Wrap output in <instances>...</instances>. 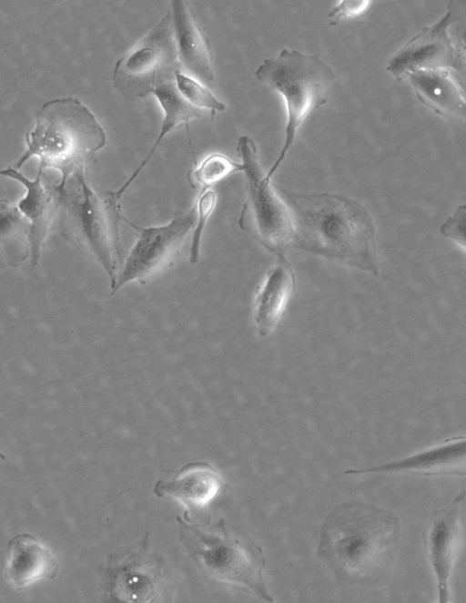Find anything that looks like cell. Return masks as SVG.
I'll return each instance as SVG.
<instances>
[{"label": "cell", "mask_w": 466, "mask_h": 603, "mask_svg": "<svg viewBox=\"0 0 466 603\" xmlns=\"http://www.w3.org/2000/svg\"><path fill=\"white\" fill-rule=\"evenodd\" d=\"M292 220L290 249L379 274L375 226L358 200L329 192L296 193L280 189Z\"/></svg>", "instance_id": "obj_1"}, {"label": "cell", "mask_w": 466, "mask_h": 603, "mask_svg": "<svg viewBox=\"0 0 466 603\" xmlns=\"http://www.w3.org/2000/svg\"><path fill=\"white\" fill-rule=\"evenodd\" d=\"M400 520L390 511L360 501L335 506L326 516L316 556L339 580L369 584L390 565Z\"/></svg>", "instance_id": "obj_2"}, {"label": "cell", "mask_w": 466, "mask_h": 603, "mask_svg": "<svg viewBox=\"0 0 466 603\" xmlns=\"http://www.w3.org/2000/svg\"><path fill=\"white\" fill-rule=\"evenodd\" d=\"M177 520L179 540L208 578L248 588L273 602L262 576L266 558L249 537L237 533L223 518L205 524H195L188 516H177Z\"/></svg>", "instance_id": "obj_3"}, {"label": "cell", "mask_w": 466, "mask_h": 603, "mask_svg": "<svg viewBox=\"0 0 466 603\" xmlns=\"http://www.w3.org/2000/svg\"><path fill=\"white\" fill-rule=\"evenodd\" d=\"M26 149L15 165L18 169L32 157L40 169H59L64 177L80 166L82 156L103 148L106 133L92 112L76 97L46 103L26 134Z\"/></svg>", "instance_id": "obj_4"}, {"label": "cell", "mask_w": 466, "mask_h": 603, "mask_svg": "<svg viewBox=\"0 0 466 603\" xmlns=\"http://www.w3.org/2000/svg\"><path fill=\"white\" fill-rule=\"evenodd\" d=\"M255 76L258 80L280 93L287 107L284 144L266 174V178L270 179L293 144L305 118L328 101V92L335 80V74L316 55L283 49L278 56L263 60Z\"/></svg>", "instance_id": "obj_5"}, {"label": "cell", "mask_w": 466, "mask_h": 603, "mask_svg": "<svg viewBox=\"0 0 466 603\" xmlns=\"http://www.w3.org/2000/svg\"><path fill=\"white\" fill-rule=\"evenodd\" d=\"M59 188L67 227L103 267L112 286L121 258L118 199L114 193L100 199L86 182L82 166L65 176Z\"/></svg>", "instance_id": "obj_6"}, {"label": "cell", "mask_w": 466, "mask_h": 603, "mask_svg": "<svg viewBox=\"0 0 466 603\" xmlns=\"http://www.w3.org/2000/svg\"><path fill=\"white\" fill-rule=\"evenodd\" d=\"M237 154L242 161L247 192L238 224L269 252L278 258L285 257L293 233L289 210L279 191L266 178L254 140L248 136L240 137Z\"/></svg>", "instance_id": "obj_7"}, {"label": "cell", "mask_w": 466, "mask_h": 603, "mask_svg": "<svg viewBox=\"0 0 466 603\" xmlns=\"http://www.w3.org/2000/svg\"><path fill=\"white\" fill-rule=\"evenodd\" d=\"M148 532L137 547L118 549L102 566L106 602L142 603L163 600L169 575L164 557L151 550Z\"/></svg>", "instance_id": "obj_8"}, {"label": "cell", "mask_w": 466, "mask_h": 603, "mask_svg": "<svg viewBox=\"0 0 466 603\" xmlns=\"http://www.w3.org/2000/svg\"><path fill=\"white\" fill-rule=\"evenodd\" d=\"M177 57L169 10L158 24L116 64L113 82L127 97H143L174 78Z\"/></svg>", "instance_id": "obj_9"}, {"label": "cell", "mask_w": 466, "mask_h": 603, "mask_svg": "<svg viewBox=\"0 0 466 603\" xmlns=\"http://www.w3.org/2000/svg\"><path fill=\"white\" fill-rule=\"evenodd\" d=\"M196 220V207H193L187 212L177 214L165 225L139 229L137 240L111 286V293L133 281L145 283L171 266Z\"/></svg>", "instance_id": "obj_10"}, {"label": "cell", "mask_w": 466, "mask_h": 603, "mask_svg": "<svg viewBox=\"0 0 466 603\" xmlns=\"http://www.w3.org/2000/svg\"><path fill=\"white\" fill-rule=\"evenodd\" d=\"M465 493L434 512L423 539L438 582L439 602L449 600V579L464 539Z\"/></svg>", "instance_id": "obj_11"}, {"label": "cell", "mask_w": 466, "mask_h": 603, "mask_svg": "<svg viewBox=\"0 0 466 603\" xmlns=\"http://www.w3.org/2000/svg\"><path fill=\"white\" fill-rule=\"evenodd\" d=\"M452 20L451 9L437 24L425 27L402 46L390 59L387 69L401 81L415 70L455 66L454 48L447 33Z\"/></svg>", "instance_id": "obj_12"}, {"label": "cell", "mask_w": 466, "mask_h": 603, "mask_svg": "<svg viewBox=\"0 0 466 603\" xmlns=\"http://www.w3.org/2000/svg\"><path fill=\"white\" fill-rule=\"evenodd\" d=\"M42 171L39 168L35 179H29L15 168L0 170V175L19 181L25 188V194L17 208L28 223V256L33 266L38 262L42 247L60 207L59 186L52 189L43 185Z\"/></svg>", "instance_id": "obj_13"}, {"label": "cell", "mask_w": 466, "mask_h": 603, "mask_svg": "<svg viewBox=\"0 0 466 603\" xmlns=\"http://www.w3.org/2000/svg\"><path fill=\"white\" fill-rule=\"evenodd\" d=\"M466 439L456 436L439 445L405 458L370 468L349 469L346 475L367 473H409L418 475H464Z\"/></svg>", "instance_id": "obj_14"}, {"label": "cell", "mask_w": 466, "mask_h": 603, "mask_svg": "<svg viewBox=\"0 0 466 603\" xmlns=\"http://www.w3.org/2000/svg\"><path fill=\"white\" fill-rule=\"evenodd\" d=\"M170 17L177 61L188 76L206 85L215 82L207 39L200 32L187 2H170Z\"/></svg>", "instance_id": "obj_15"}, {"label": "cell", "mask_w": 466, "mask_h": 603, "mask_svg": "<svg viewBox=\"0 0 466 603\" xmlns=\"http://www.w3.org/2000/svg\"><path fill=\"white\" fill-rule=\"evenodd\" d=\"M228 485L216 468L206 462L185 465L172 480H158L153 493L159 498L171 497L186 508L185 514L209 504Z\"/></svg>", "instance_id": "obj_16"}, {"label": "cell", "mask_w": 466, "mask_h": 603, "mask_svg": "<svg viewBox=\"0 0 466 603\" xmlns=\"http://www.w3.org/2000/svg\"><path fill=\"white\" fill-rule=\"evenodd\" d=\"M58 566L54 553L31 534H19L8 541L5 573L17 588L54 578Z\"/></svg>", "instance_id": "obj_17"}, {"label": "cell", "mask_w": 466, "mask_h": 603, "mask_svg": "<svg viewBox=\"0 0 466 603\" xmlns=\"http://www.w3.org/2000/svg\"><path fill=\"white\" fill-rule=\"evenodd\" d=\"M295 284L291 264L285 257L279 258L258 288L252 305L253 320L261 337L268 336L278 326Z\"/></svg>", "instance_id": "obj_18"}, {"label": "cell", "mask_w": 466, "mask_h": 603, "mask_svg": "<svg viewBox=\"0 0 466 603\" xmlns=\"http://www.w3.org/2000/svg\"><path fill=\"white\" fill-rule=\"evenodd\" d=\"M418 99L446 118H464V96L443 68L415 70L408 76Z\"/></svg>", "instance_id": "obj_19"}, {"label": "cell", "mask_w": 466, "mask_h": 603, "mask_svg": "<svg viewBox=\"0 0 466 603\" xmlns=\"http://www.w3.org/2000/svg\"><path fill=\"white\" fill-rule=\"evenodd\" d=\"M151 94L156 96L164 112L160 131L155 144L146 158L122 187L114 192L115 197L118 200L121 199L125 190L145 168L164 138L179 126L185 124L187 125L191 119L201 117V110L188 105L177 93L174 84V78L157 84L152 89Z\"/></svg>", "instance_id": "obj_20"}, {"label": "cell", "mask_w": 466, "mask_h": 603, "mask_svg": "<svg viewBox=\"0 0 466 603\" xmlns=\"http://www.w3.org/2000/svg\"><path fill=\"white\" fill-rule=\"evenodd\" d=\"M28 223L19 211L6 199H0V243L7 250H15L17 258L28 256Z\"/></svg>", "instance_id": "obj_21"}, {"label": "cell", "mask_w": 466, "mask_h": 603, "mask_svg": "<svg viewBox=\"0 0 466 603\" xmlns=\"http://www.w3.org/2000/svg\"><path fill=\"white\" fill-rule=\"evenodd\" d=\"M242 164L237 163L225 155L213 153L207 156L201 163L187 173L188 179L194 185L200 186L201 191L224 179L228 176L242 171Z\"/></svg>", "instance_id": "obj_22"}, {"label": "cell", "mask_w": 466, "mask_h": 603, "mask_svg": "<svg viewBox=\"0 0 466 603\" xmlns=\"http://www.w3.org/2000/svg\"><path fill=\"white\" fill-rule=\"evenodd\" d=\"M174 84L177 93L188 105L198 110H210L212 119L217 111L222 112L226 109L225 104L206 86L179 69L174 72Z\"/></svg>", "instance_id": "obj_23"}, {"label": "cell", "mask_w": 466, "mask_h": 603, "mask_svg": "<svg viewBox=\"0 0 466 603\" xmlns=\"http://www.w3.org/2000/svg\"><path fill=\"white\" fill-rule=\"evenodd\" d=\"M216 201L217 194L212 189H206L201 191L198 199L196 208V227L189 248V261L192 264L198 261L203 231L208 218L215 209Z\"/></svg>", "instance_id": "obj_24"}, {"label": "cell", "mask_w": 466, "mask_h": 603, "mask_svg": "<svg viewBox=\"0 0 466 603\" xmlns=\"http://www.w3.org/2000/svg\"><path fill=\"white\" fill-rule=\"evenodd\" d=\"M465 205L459 206L440 229L443 236L452 239L463 249L465 248Z\"/></svg>", "instance_id": "obj_25"}, {"label": "cell", "mask_w": 466, "mask_h": 603, "mask_svg": "<svg viewBox=\"0 0 466 603\" xmlns=\"http://www.w3.org/2000/svg\"><path fill=\"white\" fill-rule=\"evenodd\" d=\"M370 5V1L369 0L340 1L339 4L328 14L329 23L331 26H335L342 18L355 17L360 15L367 11Z\"/></svg>", "instance_id": "obj_26"}]
</instances>
